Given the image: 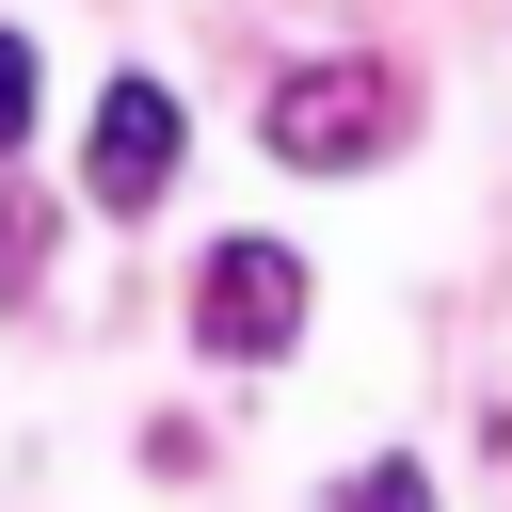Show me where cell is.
I'll return each mask as SVG.
<instances>
[{
    "mask_svg": "<svg viewBox=\"0 0 512 512\" xmlns=\"http://www.w3.org/2000/svg\"><path fill=\"white\" fill-rule=\"evenodd\" d=\"M32 256H48V208H32V192H0V288H32Z\"/></svg>",
    "mask_w": 512,
    "mask_h": 512,
    "instance_id": "cell-4",
    "label": "cell"
},
{
    "mask_svg": "<svg viewBox=\"0 0 512 512\" xmlns=\"http://www.w3.org/2000/svg\"><path fill=\"white\" fill-rule=\"evenodd\" d=\"M288 336H304V256H288V240H208L192 352H208V368H272Z\"/></svg>",
    "mask_w": 512,
    "mask_h": 512,
    "instance_id": "cell-2",
    "label": "cell"
},
{
    "mask_svg": "<svg viewBox=\"0 0 512 512\" xmlns=\"http://www.w3.org/2000/svg\"><path fill=\"white\" fill-rule=\"evenodd\" d=\"M256 128H272L288 176H352L368 144H400V80H384V64H288Z\"/></svg>",
    "mask_w": 512,
    "mask_h": 512,
    "instance_id": "cell-1",
    "label": "cell"
},
{
    "mask_svg": "<svg viewBox=\"0 0 512 512\" xmlns=\"http://www.w3.org/2000/svg\"><path fill=\"white\" fill-rule=\"evenodd\" d=\"M16 144H32V48L0 32V160H16Z\"/></svg>",
    "mask_w": 512,
    "mask_h": 512,
    "instance_id": "cell-5",
    "label": "cell"
},
{
    "mask_svg": "<svg viewBox=\"0 0 512 512\" xmlns=\"http://www.w3.org/2000/svg\"><path fill=\"white\" fill-rule=\"evenodd\" d=\"M80 192H96L112 224L176 192V96H160V80H128V64H112V96H96V128H80Z\"/></svg>",
    "mask_w": 512,
    "mask_h": 512,
    "instance_id": "cell-3",
    "label": "cell"
},
{
    "mask_svg": "<svg viewBox=\"0 0 512 512\" xmlns=\"http://www.w3.org/2000/svg\"><path fill=\"white\" fill-rule=\"evenodd\" d=\"M336 512H432V480H416V464H368V480H352Z\"/></svg>",
    "mask_w": 512,
    "mask_h": 512,
    "instance_id": "cell-6",
    "label": "cell"
}]
</instances>
